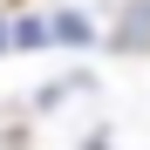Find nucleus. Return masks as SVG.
Returning <instances> with one entry per match:
<instances>
[{"label":"nucleus","instance_id":"obj_2","mask_svg":"<svg viewBox=\"0 0 150 150\" xmlns=\"http://www.w3.org/2000/svg\"><path fill=\"white\" fill-rule=\"evenodd\" d=\"M7 48H21V55L48 48V14H14L7 21Z\"/></svg>","mask_w":150,"mask_h":150},{"label":"nucleus","instance_id":"obj_1","mask_svg":"<svg viewBox=\"0 0 150 150\" xmlns=\"http://www.w3.org/2000/svg\"><path fill=\"white\" fill-rule=\"evenodd\" d=\"M109 41L123 55H150V0H130V7H123V21L109 28Z\"/></svg>","mask_w":150,"mask_h":150},{"label":"nucleus","instance_id":"obj_4","mask_svg":"<svg viewBox=\"0 0 150 150\" xmlns=\"http://www.w3.org/2000/svg\"><path fill=\"white\" fill-rule=\"evenodd\" d=\"M0 55H7V21H0Z\"/></svg>","mask_w":150,"mask_h":150},{"label":"nucleus","instance_id":"obj_3","mask_svg":"<svg viewBox=\"0 0 150 150\" xmlns=\"http://www.w3.org/2000/svg\"><path fill=\"white\" fill-rule=\"evenodd\" d=\"M48 41H68V48H89V41H96V28H89V21H82V14L68 7V14H48Z\"/></svg>","mask_w":150,"mask_h":150}]
</instances>
